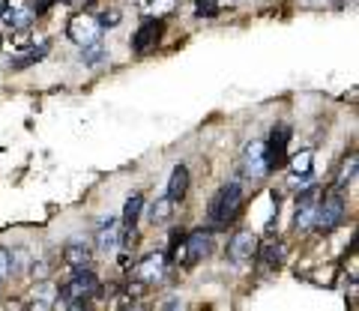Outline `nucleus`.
<instances>
[{"label": "nucleus", "instance_id": "5701e85b", "mask_svg": "<svg viewBox=\"0 0 359 311\" xmlns=\"http://www.w3.org/2000/svg\"><path fill=\"white\" fill-rule=\"evenodd\" d=\"M105 57H108V51L102 48V42H93V46H84V48H81V60H84L87 66L102 63Z\"/></svg>", "mask_w": 359, "mask_h": 311}, {"label": "nucleus", "instance_id": "6ab92c4d", "mask_svg": "<svg viewBox=\"0 0 359 311\" xmlns=\"http://www.w3.org/2000/svg\"><path fill=\"white\" fill-rule=\"evenodd\" d=\"M174 201H171V198H156V201L150 204V221H153V225H165V221L168 219H171L174 216Z\"/></svg>", "mask_w": 359, "mask_h": 311}, {"label": "nucleus", "instance_id": "9d476101", "mask_svg": "<svg viewBox=\"0 0 359 311\" xmlns=\"http://www.w3.org/2000/svg\"><path fill=\"white\" fill-rule=\"evenodd\" d=\"M314 213H318V188L309 186L297 198V219H294L297 230H309L314 225Z\"/></svg>", "mask_w": 359, "mask_h": 311}, {"label": "nucleus", "instance_id": "c85d7f7f", "mask_svg": "<svg viewBox=\"0 0 359 311\" xmlns=\"http://www.w3.org/2000/svg\"><path fill=\"white\" fill-rule=\"evenodd\" d=\"M198 4H216V0H198ZM219 6V4H216Z\"/></svg>", "mask_w": 359, "mask_h": 311}, {"label": "nucleus", "instance_id": "39448f33", "mask_svg": "<svg viewBox=\"0 0 359 311\" xmlns=\"http://www.w3.org/2000/svg\"><path fill=\"white\" fill-rule=\"evenodd\" d=\"M33 18H36L33 0H0V21H4L9 30L27 27Z\"/></svg>", "mask_w": 359, "mask_h": 311}, {"label": "nucleus", "instance_id": "4468645a", "mask_svg": "<svg viewBox=\"0 0 359 311\" xmlns=\"http://www.w3.org/2000/svg\"><path fill=\"white\" fill-rule=\"evenodd\" d=\"M287 141H290V129H287V126H276V129H273V135H269V144H266V159H269V168H278V165L285 162Z\"/></svg>", "mask_w": 359, "mask_h": 311}, {"label": "nucleus", "instance_id": "0eeeda50", "mask_svg": "<svg viewBox=\"0 0 359 311\" xmlns=\"http://www.w3.org/2000/svg\"><path fill=\"white\" fill-rule=\"evenodd\" d=\"M341 219H344V198L335 192L323 204H318V213H314V225L311 228H318L320 233H330V230H335L341 225Z\"/></svg>", "mask_w": 359, "mask_h": 311}, {"label": "nucleus", "instance_id": "20e7f679", "mask_svg": "<svg viewBox=\"0 0 359 311\" xmlns=\"http://www.w3.org/2000/svg\"><path fill=\"white\" fill-rule=\"evenodd\" d=\"M66 36H69L75 46H93V42H102V25L96 21V15H75L69 21V27H66Z\"/></svg>", "mask_w": 359, "mask_h": 311}, {"label": "nucleus", "instance_id": "f8f14e48", "mask_svg": "<svg viewBox=\"0 0 359 311\" xmlns=\"http://www.w3.org/2000/svg\"><path fill=\"white\" fill-rule=\"evenodd\" d=\"M228 254H231V261H237V263L252 261L255 254H257V237H255L252 230H240V233H233Z\"/></svg>", "mask_w": 359, "mask_h": 311}, {"label": "nucleus", "instance_id": "cd10ccee", "mask_svg": "<svg viewBox=\"0 0 359 311\" xmlns=\"http://www.w3.org/2000/svg\"><path fill=\"white\" fill-rule=\"evenodd\" d=\"M183 303H177V299H168V303H162V308H180Z\"/></svg>", "mask_w": 359, "mask_h": 311}, {"label": "nucleus", "instance_id": "6e6552de", "mask_svg": "<svg viewBox=\"0 0 359 311\" xmlns=\"http://www.w3.org/2000/svg\"><path fill=\"white\" fill-rule=\"evenodd\" d=\"M162 33H165L162 21H159V18H147V21H144V25L138 27V33L132 36V51H135V54H147L150 48L159 46Z\"/></svg>", "mask_w": 359, "mask_h": 311}, {"label": "nucleus", "instance_id": "ddd939ff", "mask_svg": "<svg viewBox=\"0 0 359 311\" xmlns=\"http://www.w3.org/2000/svg\"><path fill=\"white\" fill-rule=\"evenodd\" d=\"M141 209H144V198L141 195H129L126 198V204H123V219H120V230H123V237H120V242L126 246V242L132 240V230H135V225H138V216H141Z\"/></svg>", "mask_w": 359, "mask_h": 311}, {"label": "nucleus", "instance_id": "7ed1b4c3", "mask_svg": "<svg viewBox=\"0 0 359 311\" xmlns=\"http://www.w3.org/2000/svg\"><path fill=\"white\" fill-rule=\"evenodd\" d=\"M212 251V237L207 230H192L180 240V246H174V261L183 266H195L198 261H204Z\"/></svg>", "mask_w": 359, "mask_h": 311}, {"label": "nucleus", "instance_id": "bb28decb", "mask_svg": "<svg viewBox=\"0 0 359 311\" xmlns=\"http://www.w3.org/2000/svg\"><path fill=\"white\" fill-rule=\"evenodd\" d=\"M9 270H13V258H9V251H6V249H0V284L6 282Z\"/></svg>", "mask_w": 359, "mask_h": 311}, {"label": "nucleus", "instance_id": "f257e3e1", "mask_svg": "<svg viewBox=\"0 0 359 311\" xmlns=\"http://www.w3.org/2000/svg\"><path fill=\"white\" fill-rule=\"evenodd\" d=\"M240 207H243V186H240V183L222 186L219 192L212 195L210 207H207V221H210V228H212V230L228 228L231 221L237 219Z\"/></svg>", "mask_w": 359, "mask_h": 311}, {"label": "nucleus", "instance_id": "1a4fd4ad", "mask_svg": "<svg viewBox=\"0 0 359 311\" xmlns=\"http://www.w3.org/2000/svg\"><path fill=\"white\" fill-rule=\"evenodd\" d=\"M165 270H168V258L162 251H153L135 266V279L144 282V284H159L165 279Z\"/></svg>", "mask_w": 359, "mask_h": 311}, {"label": "nucleus", "instance_id": "aec40b11", "mask_svg": "<svg viewBox=\"0 0 359 311\" xmlns=\"http://www.w3.org/2000/svg\"><path fill=\"white\" fill-rule=\"evenodd\" d=\"M174 4H177V0H138L135 6H138V13H141V15L159 18V15H165V13H171Z\"/></svg>", "mask_w": 359, "mask_h": 311}, {"label": "nucleus", "instance_id": "dca6fc26", "mask_svg": "<svg viewBox=\"0 0 359 311\" xmlns=\"http://www.w3.org/2000/svg\"><path fill=\"white\" fill-rule=\"evenodd\" d=\"M90 258H93V251H90V242L87 240H72L69 246L63 249V261L69 263L72 270H81V266H87Z\"/></svg>", "mask_w": 359, "mask_h": 311}, {"label": "nucleus", "instance_id": "2eb2a0df", "mask_svg": "<svg viewBox=\"0 0 359 311\" xmlns=\"http://www.w3.org/2000/svg\"><path fill=\"white\" fill-rule=\"evenodd\" d=\"M36 36H33V33L27 30V27H18V30H13L9 33V36H4L0 39V48L4 51H9V54H21V51H27V48H33L36 46Z\"/></svg>", "mask_w": 359, "mask_h": 311}, {"label": "nucleus", "instance_id": "f03ea898", "mask_svg": "<svg viewBox=\"0 0 359 311\" xmlns=\"http://www.w3.org/2000/svg\"><path fill=\"white\" fill-rule=\"evenodd\" d=\"M99 287V279L96 272H90L87 266H81V270H75L69 275V282H66L60 291H57V299H63V305H72V308H81L84 299H90L96 293Z\"/></svg>", "mask_w": 359, "mask_h": 311}, {"label": "nucleus", "instance_id": "423d86ee", "mask_svg": "<svg viewBox=\"0 0 359 311\" xmlns=\"http://www.w3.org/2000/svg\"><path fill=\"white\" fill-rule=\"evenodd\" d=\"M269 171L273 168H269V159H266V141H252L243 150V177L245 180H264Z\"/></svg>", "mask_w": 359, "mask_h": 311}, {"label": "nucleus", "instance_id": "a878e982", "mask_svg": "<svg viewBox=\"0 0 359 311\" xmlns=\"http://www.w3.org/2000/svg\"><path fill=\"white\" fill-rule=\"evenodd\" d=\"M45 54H48V42H39V48H36V51H27L25 57L18 60V66H30V63H36L39 57H45Z\"/></svg>", "mask_w": 359, "mask_h": 311}, {"label": "nucleus", "instance_id": "b1692460", "mask_svg": "<svg viewBox=\"0 0 359 311\" xmlns=\"http://www.w3.org/2000/svg\"><path fill=\"white\" fill-rule=\"evenodd\" d=\"M353 177H356V156H351V159L344 162V168H341V174H339V192H341L344 186L353 183Z\"/></svg>", "mask_w": 359, "mask_h": 311}, {"label": "nucleus", "instance_id": "393cba45", "mask_svg": "<svg viewBox=\"0 0 359 311\" xmlns=\"http://www.w3.org/2000/svg\"><path fill=\"white\" fill-rule=\"evenodd\" d=\"M96 21L102 25V30H105V27H117L120 21H123V13H120V9H105V13L99 15Z\"/></svg>", "mask_w": 359, "mask_h": 311}, {"label": "nucleus", "instance_id": "9b49d317", "mask_svg": "<svg viewBox=\"0 0 359 311\" xmlns=\"http://www.w3.org/2000/svg\"><path fill=\"white\" fill-rule=\"evenodd\" d=\"M120 246V219L117 216H105L99 219V228H96V249L99 251H117Z\"/></svg>", "mask_w": 359, "mask_h": 311}, {"label": "nucleus", "instance_id": "412c9836", "mask_svg": "<svg viewBox=\"0 0 359 311\" xmlns=\"http://www.w3.org/2000/svg\"><path fill=\"white\" fill-rule=\"evenodd\" d=\"M314 168V153L311 150H299L294 159H290V177H309Z\"/></svg>", "mask_w": 359, "mask_h": 311}, {"label": "nucleus", "instance_id": "a211bd4d", "mask_svg": "<svg viewBox=\"0 0 359 311\" xmlns=\"http://www.w3.org/2000/svg\"><path fill=\"white\" fill-rule=\"evenodd\" d=\"M54 299H57V287H54L51 282H39L36 287H33V293H30L33 308H51Z\"/></svg>", "mask_w": 359, "mask_h": 311}, {"label": "nucleus", "instance_id": "4be33fe9", "mask_svg": "<svg viewBox=\"0 0 359 311\" xmlns=\"http://www.w3.org/2000/svg\"><path fill=\"white\" fill-rule=\"evenodd\" d=\"M261 258H264V270L273 272V270H278V266H282V261H285V246H278V242H269Z\"/></svg>", "mask_w": 359, "mask_h": 311}, {"label": "nucleus", "instance_id": "f3484780", "mask_svg": "<svg viewBox=\"0 0 359 311\" xmlns=\"http://www.w3.org/2000/svg\"><path fill=\"white\" fill-rule=\"evenodd\" d=\"M186 192H189V168L186 165H177V168L171 171V180H168V198H171L174 204H180L186 198Z\"/></svg>", "mask_w": 359, "mask_h": 311}]
</instances>
